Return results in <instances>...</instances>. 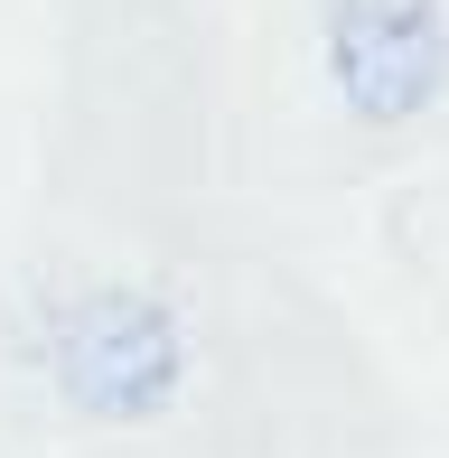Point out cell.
<instances>
[{
    "mask_svg": "<svg viewBox=\"0 0 449 458\" xmlns=\"http://www.w3.org/2000/svg\"><path fill=\"white\" fill-rule=\"evenodd\" d=\"M56 384L94 421H150L178 393V327L140 290H94L56 318Z\"/></svg>",
    "mask_w": 449,
    "mask_h": 458,
    "instance_id": "cell-1",
    "label": "cell"
},
{
    "mask_svg": "<svg viewBox=\"0 0 449 458\" xmlns=\"http://www.w3.org/2000/svg\"><path fill=\"white\" fill-rule=\"evenodd\" d=\"M328 66L346 103L365 122H402L440 94L449 75V29H440V0H337L328 19Z\"/></svg>",
    "mask_w": 449,
    "mask_h": 458,
    "instance_id": "cell-2",
    "label": "cell"
}]
</instances>
